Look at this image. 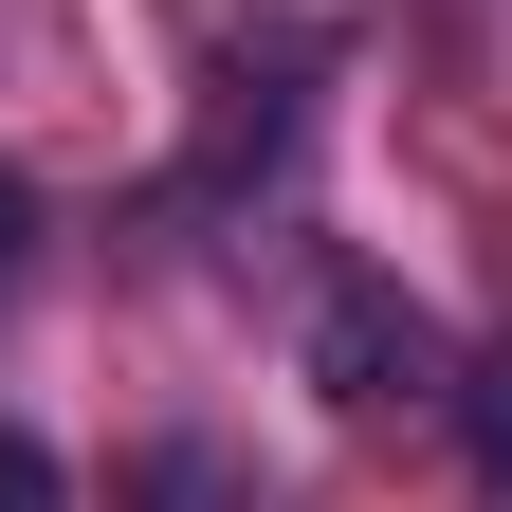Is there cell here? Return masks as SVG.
I'll return each instance as SVG.
<instances>
[{"instance_id": "cell-1", "label": "cell", "mask_w": 512, "mask_h": 512, "mask_svg": "<svg viewBox=\"0 0 512 512\" xmlns=\"http://www.w3.org/2000/svg\"><path fill=\"white\" fill-rule=\"evenodd\" d=\"M293 348H311V384H330L348 421H421L439 384H458L439 311H421V293H384V275H348V256L311 275V330H293Z\"/></svg>"}, {"instance_id": "cell-2", "label": "cell", "mask_w": 512, "mask_h": 512, "mask_svg": "<svg viewBox=\"0 0 512 512\" xmlns=\"http://www.w3.org/2000/svg\"><path fill=\"white\" fill-rule=\"evenodd\" d=\"M0 512H74V476H55V439H37V421H0Z\"/></svg>"}, {"instance_id": "cell-3", "label": "cell", "mask_w": 512, "mask_h": 512, "mask_svg": "<svg viewBox=\"0 0 512 512\" xmlns=\"http://www.w3.org/2000/svg\"><path fill=\"white\" fill-rule=\"evenodd\" d=\"M19 275H37V183L0 165V293H19Z\"/></svg>"}]
</instances>
